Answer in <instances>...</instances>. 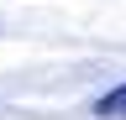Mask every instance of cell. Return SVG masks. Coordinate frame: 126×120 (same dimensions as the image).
<instances>
[{
	"instance_id": "1",
	"label": "cell",
	"mask_w": 126,
	"mask_h": 120,
	"mask_svg": "<svg viewBox=\"0 0 126 120\" xmlns=\"http://www.w3.org/2000/svg\"><path fill=\"white\" fill-rule=\"evenodd\" d=\"M94 115H100V120H126V84H116L110 94H100Z\"/></svg>"
}]
</instances>
